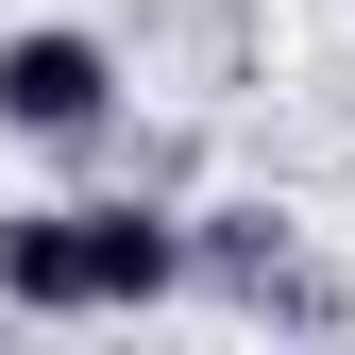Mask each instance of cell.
Returning <instances> with one entry per match:
<instances>
[{
    "instance_id": "1",
    "label": "cell",
    "mask_w": 355,
    "mask_h": 355,
    "mask_svg": "<svg viewBox=\"0 0 355 355\" xmlns=\"http://www.w3.org/2000/svg\"><path fill=\"white\" fill-rule=\"evenodd\" d=\"M187 288V220L169 203H17L0 220V304L17 322H136Z\"/></svg>"
},
{
    "instance_id": "2",
    "label": "cell",
    "mask_w": 355,
    "mask_h": 355,
    "mask_svg": "<svg viewBox=\"0 0 355 355\" xmlns=\"http://www.w3.org/2000/svg\"><path fill=\"white\" fill-rule=\"evenodd\" d=\"M0 136H34V153L119 136V51H102V34H68V17L0 34Z\"/></svg>"
},
{
    "instance_id": "3",
    "label": "cell",
    "mask_w": 355,
    "mask_h": 355,
    "mask_svg": "<svg viewBox=\"0 0 355 355\" xmlns=\"http://www.w3.org/2000/svg\"><path fill=\"white\" fill-rule=\"evenodd\" d=\"M187 288H237V304H288V322H322V271H304V254H288V220H254V203L187 220Z\"/></svg>"
}]
</instances>
